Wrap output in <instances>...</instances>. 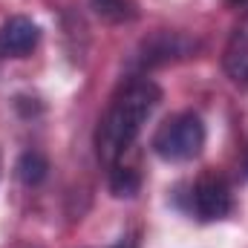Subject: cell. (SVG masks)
<instances>
[{"label": "cell", "mask_w": 248, "mask_h": 248, "mask_svg": "<svg viewBox=\"0 0 248 248\" xmlns=\"http://www.w3.org/2000/svg\"><path fill=\"white\" fill-rule=\"evenodd\" d=\"M159 101H162V90L147 75H133L127 84H122L95 127L98 162H104L107 168L119 165L122 156L139 139L141 127L153 116V110L159 107Z\"/></svg>", "instance_id": "cell-1"}, {"label": "cell", "mask_w": 248, "mask_h": 248, "mask_svg": "<svg viewBox=\"0 0 248 248\" xmlns=\"http://www.w3.org/2000/svg\"><path fill=\"white\" fill-rule=\"evenodd\" d=\"M113 248H139V246H136V240H130V237H124V240H119V243H116Z\"/></svg>", "instance_id": "cell-10"}, {"label": "cell", "mask_w": 248, "mask_h": 248, "mask_svg": "<svg viewBox=\"0 0 248 248\" xmlns=\"http://www.w3.org/2000/svg\"><path fill=\"white\" fill-rule=\"evenodd\" d=\"M15 173H17V179H20L23 185L35 187V185H41V182L49 176V162H46L44 153H38V150H26V153L17 159Z\"/></svg>", "instance_id": "cell-7"}, {"label": "cell", "mask_w": 248, "mask_h": 248, "mask_svg": "<svg viewBox=\"0 0 248 248\" xmlns=\"http://www.w3.org/2000/svg\"><path fill=\"white\" fill-rule=\"evenodd\" d=\"M205 124L196 113H176L165 119L153 136V153L165 162H190L205 147Z\"/></svg>", "instance_id": "cell-2"}, {"label": "cell", "mask_w": 248, "mask_h": 248, "mask_svg": "<svg viewBox=\"0 0 248 248\" xmlns=\"http://www.w3.org/2000/svg\"><path fill=\"white\" fill-rule=\"evenodd\" d=\"M246 176H248V159H246Z\"/></svg>", "instance_id": "cell-13"}, {"label": "cell", "mask_w": 248, "mask_h": 248, "mask_svg": "<svg viewBox=\"0 0 248 248\" xmlns=\"http://www.w3.org/2000/svg\"><path fill=\"white\" fill-rule=\"evenodd\" d=\"M38 44H41V29L32 17L15 15L3 20L0 26V55L3 58H26L35 52Z\"/></svg>", "instance_id": "cell-5"}, {"label": "cell", "mask_w": 248, "mask_h": 248, "mask_svg": "<svg viewBox=\"0 0 248 248\" xmlns=\"http://www.w3.org/2000/svg\"><path fill=\"white\" fill-rule=\"evenodd\" d=\"M20 248H44V246H38V243H26V246H20Z\"/></svg>", "instance_id": "cell-12"}, {"label": "cell", "mask_w": 248, "mask_h": 248, "mask_svg": "<svg viewBox=\"0 0 248 248\" xmlns=\"http://www.w3.org/2000/svg\"><path fill=\"white\" fill-rule=\"evenodd\" d=\"M90 9L107 23H130L139 15L133 0H90Z\"/></svg>", "instance_id": "cell-8"}, {"label": "cell", "mask_w": 248, "mask_h": 248, "mask_svg": "<svg viewBox=\"0 0 248 248\" xmlns=\"http://www.w3.org/2000/svg\"><path fill=\"white\" fill-rule=\"evenodd\" d=\"M228 6H243V3H248V0H225Z\"/></svg>", "instance_id": "cell-11"}, {"label": "cell", "mask_w": 248, "mask_h": 248, "mask_svg": "<svg viewBox=\"0 0 248 248\" xmlns=\"http://www.w3.org/2000/svg\"><path fill=\"white\" fill-rule=\"evenodd\" d=\"M196 49H199V44L193 38L182 35V32H156V35L141 41V46H139V52L133 58V66L139 69V75H144L147 69L190 58Z\"/></svg>", "instance_id": "cell-4"}, {"label": "cell", "mask_w": 248, "mask_h": 248, "mask_svg": "<svg viewBox=\"0 0 248 248\" xmlns=\"http://www.w3.org/2000/svg\"><path fill=\"white\" fill-rule=\"evenodd\" d=\"M187 208L199 222H219L234 211V193L222 173L205 170L199 179L190 185L187 193Z\"/></svg>", "instance_id": "cell-3"}, {"label": "cell", "mask_w": 248, "mask_h": 248, "mask_svg": "<svg viewBox=\"0 0 248 248\" xmlns=\"http://www.w3.org/2000/svg\"><path fill=\"white\" fill-rule=\"evenodd\" d=\"M222 69L225 75L237 84L248 90V12L240 17V23L234 26L225 52H222Z\"/></svg>", "instance_id": "cell-6"}, {"label": "cell", "mask_w": 248, "mask_h": 248, "mask_svg": "<svg viewBox=\"0 0 248 248\" xmlns=\"http://www.w3.org/2000/svg\"><path fill=\"white\" fill-rule=\"evenodd\" d=\"M139 187H141V176H139L133 168H127L122 162L110 168V193H113L116 199H130V196H136Z\"/></svg>", "instance_id": "cell-9"}]
</instances>
